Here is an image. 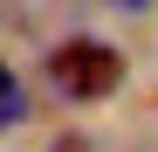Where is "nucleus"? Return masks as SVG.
<instances>
[{"instance_id":"nucleus-1","label":"nucleus","mask_w":158,"mask_h":152,"mask_svg":"<svg viewBox=\"0 0 158 152\" xmlns=\"http://www.w3.org/2000/svg\"><path fill=\"white\" fill-rule=\"evenodd\" d=\"M48 83L76 104H96V97H110L124 83V56L110 42H89V35H69L55 56H48Z\"/></svg>"},{"instance_id":"nucleus-3","label":"nucleus","mask_w":158,"mask_h":152,"mask_svg":"<svg viewBox=\"0 0 158 152\" xmlns=\"http://www.w3.org/2000/svg\"><path fill=\"white\" fill-rule=\"evenodd\" d=\"M117 14H144V7H158V0H110Z\"/></svg>"},{"instance_id":"nucleus-2","label":"nucleus","mask_w":158,"mask_h":152,"mask_svg":"<svg viewBox=\"0 0 158 152\" xmlns=\"http://www.w3.org/2000/svg\"><path fill=\"white\" fill-rule=\"evenodd\" d=\"M7 118H21V97H14V76H7V62H0V124Z\"/></svg>"}]
</instances>
